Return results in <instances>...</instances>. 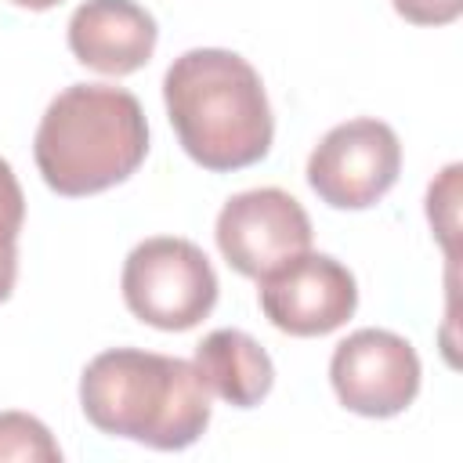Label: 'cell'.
Returning a JSON list of instances; mask_svg holds the SVG:
<instances>
[{
	"label": "cell",
	"instance_id": "14",
	"mask_svg": "<svg viewBox=\"0 0 463 463\" xmlns=\"http://www.w3.org/2000/svg\"><path fill=\"white\" fill-rule=\"evenodd\" d=\"M11 4L29 7V11H47V7H54V4H61V0H11Z\"/></svg>",
	"mask_w": 463,
	"mask_h": 463
},
{
	"label": "cell",
	"instance_id": "8",
	"mask_svg": "<svg viewBox=\"0 0 463 463\" xmlns=\"http://www.w3.org/2000/svg\"><path fill=\"white\" fill-rule=\"evenodd\" d=\"M264 318L289 336H326L358 307L354 275L329 253H300L257 279Z\"/></svg>",
	"mask_w": 463,
	"mask_h": 463
},
{
	"label": "cell",
	"instance_id": "1",
	"mask_svg": "<svg viewBox=\"0 0 463 463\" xmlns=\"http://www.w3.org/2000/svg\"><path fill=\"white\" fill-rule=\"evenodd\" d=\"M166 116L181 148L213 174L253 166L268 156L275 119L257 69L224 47H195L163 76Z\"/></svg>",
	"mask_w": 463,
	"mask_h": 463
},
{
	"label": "cell",
	"instance_id": "13",
	"mask_svg": "<svg viewBox=\"0 0 463 463\" xmlns=\"http://www.w3.org/2000/svg\"><path fill=\"white\" fill-rule=\"evenodd\" d=\"M391 4L412 25H449L463 14V0H391Z\"/></svg>",
	"mask_w": 463,
	"mask_h": 463
},
{
	"label": "cell",
	"instance_id": "2",
	"mask_svg": "<svg viewBox=\"0 0 463 463\" xmlns=\"http://www.w3.org/2000/svg\"><path fill=\"white\" fill-rule=\"evenodd\" d=\"M87 420L112 438L152 449H188L210 427V391L184 358L137 347H112L87 362L80 376Z\"/></svg>",
	"mask_w": 463,
	"mask_h": 463
},
{
	"label": "cell",
	"instance_id": "4",
	"mask_svg": "<svg viewBox=\"0 0 463 463\" xmlns=\"http://www.w3.org/2000/svg\"><path fill=\"white\" fill-rule=\"evenodd\" d=\"M123 300L145 326L184 333L217 304V275L210 257L177 235L137 242L123 260Z\"/></svg>",
	"mask_w": 463,
	"mask_h": 463
},
{
	"label": "cell",
	"instance_id": "7",
	"mask_svg": "<svg viewBox=\"0 0 463 463\" xmlns=\"http://www.w3.org/2000/svg\"><path fill=\"white\" fill-rule=\"evenodd\" d=\"M329 380L344 409L373 420L398 416L420 394V358L391 329H358L336 344Z\"/></svg>",
	"mask_w": 463,
	"mask_h": 463
},
{
	"label": "cell",
	"instance_id": "12",
	"mask_svg": "<svg viewBox=\"0 0 463 463\" xmlns=\"http://www.w3.org/2000/svg\"><path fill=\"white\" fill-rule=\"evenodd\" d=\"M58 463L61 449L51 430L29 412H0V463Z\"/></svg>",
	"mask_w": 463,
	"mask_h": 463
},
{
	"label": "cell",
	"instance_id": "3",
	"mask_svg": "<svg viewBox=\"0 0 463 463\" xmlns=\"http://www.w3.org/2000/svg\"><path fill=\"white\" fill-rule=\"evenodd\" d=\"M51 192L80 199L127 181L148 156L141 101L109 83H72L43 112L33 141Z\"/></svg>",
	"mask_w": 463,
	"mask_h": 463
},
{
	"label": "cell",
	"instance_id": "5",
	"mask_svg": "<svg viewBox=\"0 0 463 463\" xmlns=\"http://www.w3.org/2000/svg\"><path fill=\"white\" fill-rule=\"evenodd\" d=\"M402 170L398 134L380 119H347L333 127L307 159L311 192L333 210H365L380 203Z\"/></svg>",
	"mask_w": 463,
	"mask_h": 463
},
{
	"label": "cell",
	"instance_id": "10",
	"mask_svg": "<svg viewBox=\"0 0 463 463\" xmlns=\"http://www.w3.org/2000/svg\"><path fill=\"white\" fill-rule=\"evenodd\" d=\"M217 398H224L235 409H250L268 398L275 383V365L268 351L242 329H213L199 340L195 362H192Z\"/></svg>",
	"mask_w": 463,
	"mask_h": 463
},
{
	"label": "cell",
	"instance_id": "9",
	"mask_svg": "<svg viewBox=\"0 0 463 463\" xmlns=\"http://www.w3.org/2000/svg\"><path fill=\"white\" fill-rule=\"evenodd\" d=\"M156 40V18L134 0H87L69 18V51L80 65L105 76H127L148 65Z\"/></svg>",
	"mask_w": 463,
	"mask_h": 463
},
{
	"label": "cell",
	"instance_id": "11",
	"mask_svg": "<svg viewBox=\"0 0 463 463\" xmlns=\"http://www.w3.org/2000/svg\"><path fill=\"white\" fill-rule=\"evenodd\" d=\"M25 221V195L7 159H0V304L18 279V232Z\"/></svg>",
	"mask_w": 463,
	"mask_h": 463
},
{
	"label": "cell",
	"instance_id": "6",
	"mask_svg": "<svg viewBox=\"0 0 463 463\" xmlns=\"http://www.w3.org/2000/svg\"><path fill=\"white\" fill-rule=\"evenodd\" d=\"M213 235L224 260L246 279H264L268 271L311 250V221L304 206L282 188L232 195L217 213Z\"/></svg>",
	"mask_w": 463,
	"mask_h": 463
}]
</instances>
